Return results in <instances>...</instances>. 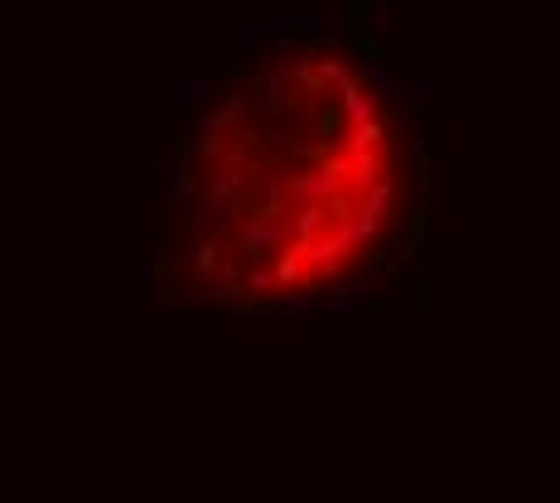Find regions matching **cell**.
<instances>
[{
    "instance_id": "6da1fadb",
    "label": "cell",
    "mask_w": 560,
    "mask_h": 503,
    "mask_svg": "<svg viewBox=\"0 0 560 503\" xmlns=\"http://www.w3.org/2000/svg\"><path fill=\"white\" fill-rule=\"evenodd\" d=\"M430 150L363 25L291 20L227 59L164 160L155 291L223 315L353 300L426 242Z\"/></svg>"
}]
</instances>
